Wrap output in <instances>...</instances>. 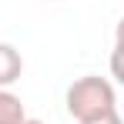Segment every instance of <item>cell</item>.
I'll return each instance as SVG.
<instances>
[{"label":"cell","instance_id":"ba28073f","mask_svg":"<svg viewBox=\"0 0 124 124\" xmlns=\"http://www.w3.org/2000/svg\"><path fill=\"white\" fill-rule=\"evenodd\" d=\"M121 117H124V104H121Z\"/></svg>","mask_w":124,"mask_h":124},{"label":"cell","instance_id":"52a82bcc","mask_svg":"<svg viewBox=\"0 0 124 124\" xmlns=\"http://www.w3.org/2000/svg\"><path fill=\"white\" fill-rule=\"evenodd\" d=\"M23 124H44V121H34V117H27V121H23Z\"/></svg>","mask_w":124,"mask_h":124},{"label":"cell","instance_id":"6da1fadb","mask_svg":"<svg viewBox=\"0 0 124 124\" xmlns=\"http://www.w3.org/2000/svg\"><path fill=\"white\" fill-rule=\"evenodd\" d=\"M67 114L77 124L94 121V117H104L111 111H117V94H114V84L107 77H97V74H87V77H77V81L67 87Z\"/></svg>","mask_w":124,"mask_h":124},{"label":"cell","instance_id":"277c9868","mask_svg":"<svg viewBox=\"0 0 124 124\" xmlns=\"http://www.w3.org/2000/svg\"><path fill=\"white\" fill-rule=\"evenodd\" d=\"M111 77L117 84H124V47H117V44L111 50Z\"/></svg>","mask_w":124,"mask_h":124},{"label":"cell","instance_id":"8992f818","mask_svg":"<svg viewBox=\"0 0 124 124\" xmlns=\"http://www.w3.org/2000/svg\"><path fill=\"white\" fill-rule=\"evenodd\" d=\"M114 44H117V47H124V17L117 20V27H114Z\"/></svg>","mask_w":124,"mask_h":124},{"label":"cell","instance_id":"5b68a950","mask_svg":"<svg viewBox=\"0 0 124 124\" xmlns=\"http://www.w3.org/2000/svg\"><path fill=\"white\" fill-rule=\"evenodd\" d=\"M84 124H124V117H121V111H111L104 117H94V121H84Z\"/></svg>","mask_w":124,"mask_h":124},{"label":"cell","instance_id":"7a4b0ae2","mask_svg":"<svg viewBox=\"0 0 124 124\" xmlns=\"http://www.w3.org/2000/svg\"><path fill=\"white\" fill-rule=\"evenodd\" d=\"M23 74V57L14 44H0V91H7Z\"/></svg>","mask_w":124,"mask_h":124},{"label":"cell","instance_id":"3957f363","mask_svg":"<svg viewBox=\"0 0 124 124\" xmlns=\"http://www.w3.org/2000/svg\"><path fill=\"white\" fill-rule=\"evenodd\" d=\"M23 121H27L23 101L14 91H0V124H23Z\"/></svg>","mask_w":124,"mask_h":124}]
</instances>
